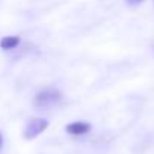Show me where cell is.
I'll use <instances>...</instances> for the list:
<instances>
[{
	"mask_svg": "<svg viewBox=\"0 0 154 154\" xmlns=\"http://www.w3.org/2000/svg\"><path fill=\"white\" fill-rule=\"evenodd\" d=\"M60 92L54 88H48V89H44L41 91L36 97H35V106L39 107V109H47V107H51L54 104H57L60 101Z\"/></svg>",
	"mask_w": 154,
	"mask_h": 154,
	"instance_id": "cell-1",
	"label": "cell"
},
{
	"mask_svg": "<svg viewBox=\"0 0 154 154\" xmlns=\"http://www.w3.org/2000/svg\"><path fill=\"white\" fill-rule=\"evenodd\" d=\"M47 127H48V121L45 118H35V119L29 121V124L26 125L24 137L26 139H33V137L39 136Z\"/></svg>",
	"mask_w": 154,
	"mask_h": 154,
	"instance_id": "cell-2",
	"label": "cell"
},
{
	"mask_svg": "<svg viewBox=\"0 0 154 154\" xmlns=\"http://www.w3.org/2000/svg\"><path fill=\"white\" fill-rule=\"evenodd\" d=\"M66 131L69 134H75V136H80V134H85L91 130V124L89 122H82V121H77V122H71L68 124L66 127Z\"/></svg>",
	"mask_w": 154,
	"mask_h": 154,
	"instance_id": "cell-3",
	"label": "cell"
},
{
	"mask_svg": "<svg viewBox=\"0 0 154 154\" xmlns=\"http://www.w3.org/2000/svg\"><path fill=\"white\" fill-rule=\"evenodd\" d=\"M20 44V36H5L0 39V47L3 50H12Z\"/></svg>",
	"mask_w": 154,
	"mask_h": 154,
	"instance_id": "cell-4",
	"label": "cell"
},
{
	"mask_svg": "<svg viewBox=\"0 0 154 154\" xmlns=\"http://www.w3.org/2000/svg\"><path fill=\"white\" fill-rule=\"evenodd\" d=\"M143 0H127V3L128 5H139V3H142Z\"/></svg>",
	"mask_w": 154,
	"mask_h": 154,
	"instance_id": "cell-5",
	"label": "cell"
},
{
	"mask_svg": "<svg viewBox=\"0 0 154 154\" xmlns=\"http://www.w3.org/2000/svg\"><path fill=\"white\" fill-rule=\"evenodd\" d=\"M2 143H3V139H2V134H0V148H2Z\"/></svg>",
	"mask_w": 154,
	"mask_h": 154,
	"instance_id": "cell-6",
	"label": "cell"
}]
</instances>
